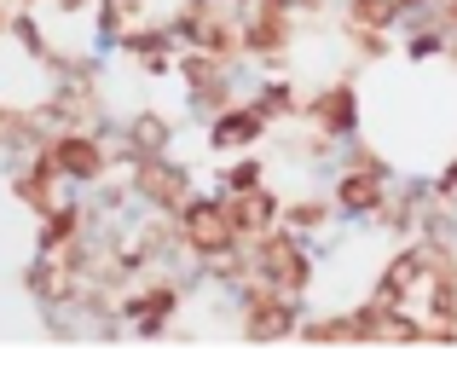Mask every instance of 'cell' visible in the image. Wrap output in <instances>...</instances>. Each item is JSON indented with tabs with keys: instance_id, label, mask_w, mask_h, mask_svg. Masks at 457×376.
<instances>
[{
	"instance_id": "1",
	"label": "cell",
	"mask_w": 457,
	"mask_h": 376,
	"mask_svg": "<svg viewBox=\"0 0 457 376\" xmlns=\"http://www.w3.org/2000/svg\"><path fill=\"white\" fill-rule=\"evenodd\" d=\"M249 261H255V272L267 278L278 296H295L302 301L307 296V284H312V255H307V238H295V232H284V226H267V232L249 244Z\"/></svg>"
},
{
	"instance_id": "2",
	"label": "cell",
	"mask_w": 457,
	"mask_h": 376,
	"mask_svg": "<svg viewBox=\"0 0 457 376\" xmlns=\"http://www.w3.org/2000/svg\"><path fill=\"white\" fill-rule=\"evenodd\" d=\"M295 116H307L319 133H330V139H353V128H359V93H353V81H330L324 93H302V111Z\"/></svg>"
},
{
	"instance_id": "3",
	"label": "cell",
	"mask_w": 457,
	"mask_h": 376,
	"mask_svg": "<svg viewBox=\"0 0 457 376\" xmlns=\"http://www.w3.org/2000/svg\"><path fill=\"white\" fill-rule=\"evenodd\" d=\"M179 238H186L191 255H214V249L237 244L232 221H226V203H214V197H186L179 203Z\"/></svg>"
},
{
	"instance_id": "4",
	"label": "cell",
	"mask_w": 457,
	"mask_h": 376,
	"mask_svg": "<svg viewBox=\"0 0 457 376\" xmlns=\"http://www.w3.org/2000/svg\"><path fill=\"white\" fill-rule=\"evenodd\" d=\"M226 221H232V238L237 244H255L267 226H278V197L267 191V180L261 186H244L226 197Z\"/></svg>"
},
{
	"instance_id": "5",
	"label": "cell",
	"mask_w": 457,
	"mask_h": 376,
	"mask_svg": "<svg viewBox=\"0 0 457 376\" xmlns=\"http://www.w3.org/2000/svg\"><path fill=\"white\" fill-rule=\"evenodd\" d=\"M382 191H388V168H359V163H342V174H336V214H370L382 203Z\"/></svg>"
},
{
	"instance_id": "6",
	"label": "cell",
	"mask_w": 457,
	"mask_h": 376,
	"mask_svg": "<svg viewBox=\"0 0 457 376\" xmlns=\"http://www.w3.org/2000/svg\"><path fill=\"white\" fill-rule=\"evenodd\" d=\"M267 128L272 122L255 111V104H226V111L214 116V128H209V145L214 151H244V145H255Z\"/></svg>"
},
{
	"instance_id": "7",
	"label": "cell",
	"mask_w": 457,
	"mask_h": 376,
	"mask_svg": "<svg viewBox=\"0 0 457 376\" xmlns=\"http://www.w3.org/2000/svg\"><path fill=\"white\" fill-rule=\"evenodd\" d=\"M336 221V203L330 197H295V203H278V226L295 238H312V232H330Z\"/></svg>"
},
{
	"instance_id": "8",
	"label": "cell",
	"mask_w": 457,
	"mask_h": 376,
	"mask_svg": "<svg viewBox=\"0 0 457 376\" xmlns=\"http://www.w3.org/2000/svg\"><path fill=\"white\" fill-rule=\"evenodd\" d=\"M145 197L179 209V203H186V174H179V168H168V163H145Z\"/></svg>"
},
{
	"instance_id": "9",
	"label": "cell",
	"mask_w": 457,
	"mask_h": 376,
	"mask_svg": "<svg viewBox=\"0 0 457 376\" xmlns=\"http://www.w3.org/2000/svg\"><path fill=\"white\" fill-rule=\"evenodd\" d=\"M347 41L359 46V58H388V29H370V23H347Z\"/></svg>"
},
{
	"instance_id": "10",
	"label": "cell",
	"mask_w": 457,
	"mask_h": 376,
	"mask_svg": "<svg viewBox=\"0 0 457 376\" xmlns=\"http://www.w3.org/2000/svg\"><path fill=\"white\" fill-rule=\"evenodd\" d=\"M261 180H267V168H261V163H237L232 174H226V191H244V186H261Z\"/></svg>"
},
{
	"instance_id": "11",
	"label": "cell",
	"mask_w": 457,
	"mask_h": 376,
	"mask_svg": "<svg viewBox=\"0 0 457 376\" xmlns=\"http://www.w3.org/2000/svg\"><path fill=\"white\" fill-rule=\"evenodd\" d=\"M139 145H145V151H156V145H162V122H156V116H145V122H139Z\"/></svg>"
}]
</instances>
